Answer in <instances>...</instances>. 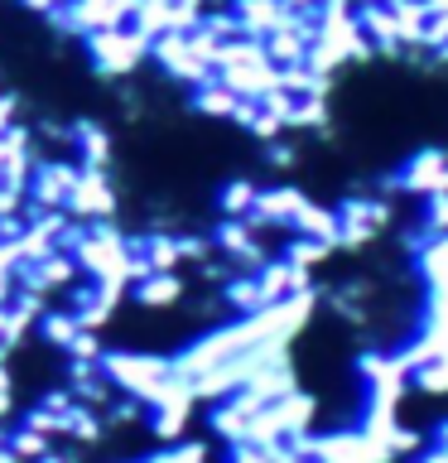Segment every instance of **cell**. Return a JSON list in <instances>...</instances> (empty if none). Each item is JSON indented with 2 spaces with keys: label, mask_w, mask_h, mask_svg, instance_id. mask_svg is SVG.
Here are the masks:
<instances>
[{
  "label": "cell",
  "mask_w": 448,
  "mask_h": 463,
  "mask_svg": "<svg viewBox=\"0 0 448 463\" xmlns=\"http://www.w3.org/2000/svg\"><path fill=\"white\" fill-rule=\"evenodd\" d=\"M410 260H415L419 280H425V295H448V232L443 237H429Z\"/></svg>",
  "instance_id": "obj_3"
},
{
  "label": "cell",
  "mask_w": 448,
  "mask_h": 463,
  "mask_svg": "<svg viewBox=\"0 0 448 463\" xmlns=\"http://www.w3.org/2000/svg\"><path fill=\"white\" fill-rule=\"evenodd\" d=\"M400 194L410 198H429V194H448V150H419L396 169Z\"/></svg>",
  "instance_id": "obj_2"
},
{
  "label": "cell",
  "mask_w": 448,
  "mask_h": 463,
  "mask_svg": "<svg viewBox=\"0 0 448 463\" xmlns=\"http://www.w3.org/2000/svg\"><path fill=\"white\" fill-rule=\"evenodd\" d=\"M256 188H260V184H251V179H231V184H222V188H217V217H251V208H256Z\"/></svg>",
  "instance_id": "obj_5"
},
{
  "label": "cell",
  "mask_w": 448,
  "mask_h": 463,
  "mask_svg": "<svg viewBox=\"0 0 448 463\" xmlns=\"http://www.w3.org/2000/svg\"><path fill=\"white\" fill-rule=\"evenodd\" d=\"M419 203H425V208H419V227H425L429 237H443L448 232V194H429Z\"/></svg>",
  "instance_id": "obj_7"
},
{
  "label": "cell",
  "mask_w": 448,
  "mask_h": 463,
  "mask_svg": "<svg viewBox=\"0 0 448 463\" xmlns=\"http://www.w3.org/2000/svg\"><path fill=\"white\" fill-rule=\"evenodd\" d=\"M429 444H434V449H443V454H448V420H439V425L429 430Z\"/></svg>",
  "instance_id": "obj_8"
},
{
  "label": "cell",
  "mask_w": 448,
  "mask_h": 463,
  "mask_svg": "<svg viewBox=\"0 0 448 463\" xmlns=\"http://www.w3.org/2000/svg\"><path fill=\"white\" fill-rule=\"evenodd\" d=\"M338 251H361V246H371L376 237L386 232L390 222V198L381 194H347L338 208Z\"/></svg>",
  "instance_id": "obj_1"
},
{
  "label": "cell",
  "mask_w": 448,
  "mask_h": 463,
  "mask_svg": "<svg viewBox=\"0 0 448 463\" xmlns=\"http://www.w3.org/2000/svg\"><path fill=\"white\" fill-rule=\"evenodd\" d=\"M289 232H299V237H313V241H328L332 251H338V213L323 208L318 198L303 203L299 217H294V227H289Z\"/></svg>",
  "instance_id": "obj_4"
},
{
  "label": "cell",
  "mask_w": 448,
  "mask_h": 463,
  "mask_svg": "<svg viewBox=\"0 0 448 463\" xmlns=\"http://www.w3.org/2000/svg\"><path fill=\"white\" fill-rule=\"evenodd\" d=\"M410 391H425V396H448V357H434L425 367L410 372Z\"/></svg>",
  "instance_id": "obj_6"
}]
</instances>
